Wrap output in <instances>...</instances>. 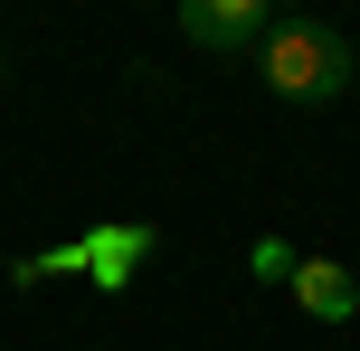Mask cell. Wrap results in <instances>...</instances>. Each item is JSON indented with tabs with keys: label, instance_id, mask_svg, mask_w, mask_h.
I'll return each mask as SVG.
<instances>
[{
	"label": "cell",
	"instance_id": "obj_1",
	"mask_svg": "<svg viewBox=\"0 0 360 351\" xmlns=\"http://www.w3.org/2000/svg\"><path fill=\"white\" fill-rule=\"evenodd\" d=\"M256 76H266V95L275 105H342L351 95V76H360V57H351V38L332 29V19H275V38L256 48Z\"/></svg>",
	"mask_w": 360,
	"mask_h": 351
},
{
	"label": "cell",
	"instance_id": "obj_2",
	"mask_svg": "<svg viewBox=\"0 0 360 351\" xmlns=\"http://www.w3.org/2000/svg\"><path fill=\"white\" fill-rule=\"evenodd\" d=\"M180 38L209 48V57H247V48L275 38V10L266 0H180Z\"/></svg>",
	"mask_w": 360,
	"mask_h": 351
},
{
	"label": "cell",
	"instance_id": "obj_3",
	"mask_svg": "<svg viewBox=\"0 0 360 351\" xmlns=\"http://www.w3.org/2000/svg\"><path fill=\"white\" fill-rule=\"evenodd\" d=\"M285 295L304 304L313 323H351L360 314V276H351L342 257H294V285H285Z\"/></svg>",
	"mask_w": 360,
	"mask_h": 351
},
{
	"label": "cell",
	"instance_id": "obj_4",
	"mask_svg": "<svg viewBox=\"0 0 360 351\" xmlns=\"http://www.w3.org/2000/svg\"><path fill=\"white\" fill-rule=\"evenodd\" d=\"M247 276H256V285H294V247H285V238H256V247H247Z\"/></svg>",
	"mask_w": 360,
	"mask_h": 351
}]
</instances>
